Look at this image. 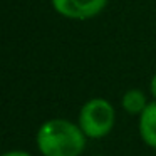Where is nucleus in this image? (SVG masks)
Masks as SVG:
<instances>
[{
	"label": "nucleus",
	"instance_id": "nucleus-8",
	"mask_svg": "<svg viewBox=\"0 0 156 156\" xmlns=\"http://www.w3.org/2000/svg\"><path fill=\"white\" fill-rule=\"evenodd\" d=\"M94 156H104V154H94Z\"/></svg>",
	"mask_w": 156,
	"mask_h": 156
},
{
	"label": "nucleus",
	"instance_id": "nucleus-7",
	"mask_svg": "<svg viewBox=\"0 0 156 156\" xmlns=\"http://www.w3.org/2000/svg\"><path fill=\"white\" fill-rule=\"evenodd\" d=\"M149 92H151L153 99H154V101H156V72H154V74H153L151 81H149Z\"/></svg>",
	"mask_w": 156,
	"mask_h": 156
},
{
	"label": "nucleus",
	"instance_id": "nucleus-5",
	"mask_svg": "<svg viewBox=\"0 0 156 156\" xmlns=\"http://www.w3.org/2000/svg\"><path fill=\"white\" fill-rule=\"evenodd\" d=\"M149 104L148 96L143 89L133 87L128 89L124 94L121 96V108L124 112H128L129 116H141V112L146 109V106Z\"/></svg>",
	"mask_w": 156,
	"mask_h": 156
},
{
	"label": "nucleus",
	"instance_id": "nucleus-2",
	"mask_svg": "<svg viewBox=\"0 0 156 156\" xmlns=\"http://www.w3.org/2000/svg\"><path fill=\"white\" fill-rule=\"evenodd\" d=\"M76 122L87 139H102L114 129L116 109L108 99L92 98L81 106Z\"/></svg>",
	"mask_w": 156,
	"mask_h": 156
},
{
	"label": "nucleus",
	"instance_id": "nucleus-4",
	"mask_svg": "<svg viewBox=\"0 0 156 156\" xmlns=\"http://www.w3.org/2000/svg\"><path fill=\"white\" fill-rule=\"evenodd\" d=\"M138 129L143 143L148 148L156 149V101H149L146 109L141 112L138 121Z\"/></svg>",
	"mask_w": 156,
	"mask_h": 156
},
{
	"label": "nucleus",
	"instance_id": "nucleus-1",
	"mask_svg": "<svg viewBox=\"0 0 156 156\" xmlns=\"http://www.w3.org/2000/svg\"><path fill=\"white\" fill-rule=\"evenodd\" d=\"M35 144L42 156H81L87 144V136L77 122L52 118L39 126Z\"/></svg>",
	"mask_w": 156,
	"mask_h": 156
},
{
	"label": "nucleus",
	"instance_id": "nucleus-6",
	"mask_svg": "<svg viewBox=\"0 0 156 156\" xmlns=\"http://www.w3.org/2000/svg\"><path fill=\"white\" fill-rule=\"evenodd\" d=\"M2 156H32L29 151H24V149H10V151H5Z\"/></svg>",
	"mask_w": 156,
	"mask_h": 156
},
{
	"label": "nucleus",
	"instance_id": "nucleus-3",
	"mask_svg": "<svg viewBox=\"0 0 156 156\" xmlns=\"http://www.w3.org/2000/svg\"><path fill=\"white\" fill-rule=\"evenodd\" d=\"M52 9L69 20H91L108 5V0H51Z\"/></svg>",
	"mask_w": 156,
	"mask_h": 156
}]
</instances>
